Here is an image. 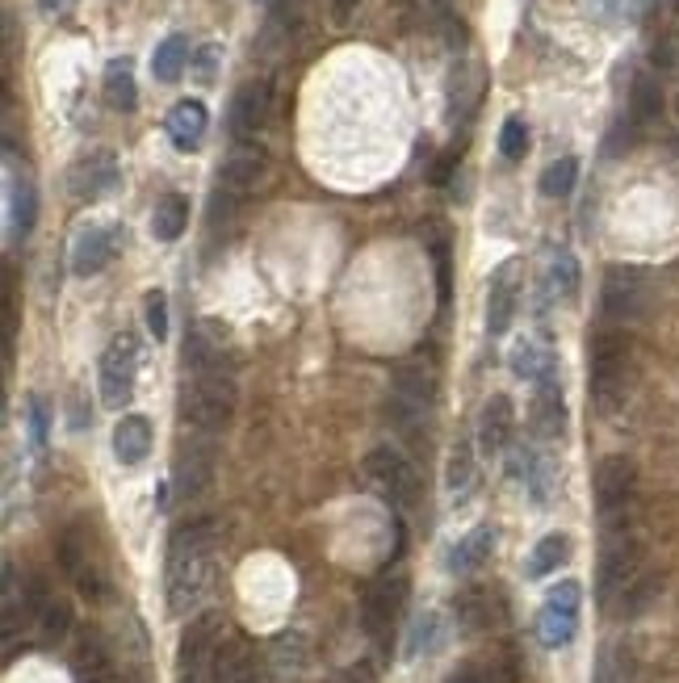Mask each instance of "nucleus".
<instances>
[{
	"label": "nucleus",
	"mask_w": 679,
	"mask_h": 683,
	"mask_svg": "<svg viewBox=\"0 0 679 683\" xmlns=\"http://www.w3.org/2000/svg\"><path fill=\"white\" fill-rule=\"evenodd\" d=\"M118 244H122V235H118V227H106V222H84L81 231H76V240H72V273L76 277H97L106 269L109 260L118 256Z\"/></svg>",
	"instance_id": "obj_13"
},
{
	"label": "nucleus",
	"mask_w": 679,
	"mask_h": 683,
	"mask_svg": "<svg viewBox=\"0 0 679 683\" xmlns=\"http://www.w3.org/2000/svg\"><path fill=\"white\" fill-rule=\"evenodd\" d=\"M29 415H34V437L47 440V432H51V411H47V399H43V394L29 399Z\"/></svg>",
	"instance_id": "obj_44"
},
{
	"label": "nucleus",
	"mask_w": 679,
	"mask_h": 683,
	"mask_svg": "<svg viewBox=\"0 0 679 683\" xmlns=\"http://www.w3.org/2000/svg\"><path fill=\"white\" fill-rule=\"evenodd\" d=\"M499 151H504V160H524V151H529V126H524V118H508L504 122Z\"/></svg>",
	"instance_id": "obj_39"
},
{
	"label": "nucleus",
	"mask_w": 679,
	"mask_h": 683,
	"mask_svg": "<svg viewBox=\"0 0 679 683\" xmlns=\"http://www.w3.org/2000/svg\"><path fill=\"white\" fill-rule=\"evenodd\" d=\"M34 219H38V193L22 176V181L9 185V231H13V240H26L34 231Z\"/></svg>",
	"instance_id": "obj_27"
},
{
	"label": "nucleus",
	"mask_w": 679,
	"mask_h": 683,
	"mask_svg": "<svg viewBox=\"0 0 679 683\" xmlns=\"http://www.w3.org/2000/svg\"><path fill=\"white\" fill-rule=\"evenodd\" d=\"M122 185V168H118V156L113 151H88L76 164L68 168V193L76 202H101L109 193Z\"/></svg>",
	"instance_id": "obj_9"
},
{
	"label": "nucleus",
	"mask_w": 679,
	"mask_h": 683,
	"mask_svg": "<svg viewBox=\"0 0 679 683\" xmlns=\"http://www.w3.org/2000/svg\"><path fill=\"white\" fill-rule=\"evenodd\" d=\"M59 566L81 587V596H88V600L101 596V571H97L93 541H88V528H84V524H72V528L59 537Z\"/></svg>",
	"instance_id": "obj_12"
},
{
	"label": "nucleus",
	"mask_w": 679,
	"mask_h": 683,
	"mask_svg": "<svg viewBox=\"0 0 679 683\" xmlns=\"http://www.w3.org/2000/svg\"><path fill=\"white\" fill-rule=\"evenodd\" d=\"M151 419L147 415H122L118 424H113V458L122 465H143L147 462V453H151Z\"/></svg>",
	"instance_id": "obj_21"
},
{
	"label": "nucleus",
	"mask_w": 679,
	"mask_h": 683,
	"mask_svg": "<svg viewBox=\"0 0 679 683\" xmlns=\"http://www.w3.org/2000/svg\"><path fill=\"white\" fill-rule=\"evenodd\" d=\"M490 549H495V528H490V524H478L474 533H465L462 541L449 549V571L453 574L478 571L490 558Z\"/></svg>",
	"instance_id": "obj_25"
},
{
	"label": "nucleus",
	"mask_w": 679,
	"mask_h": 683,
	"mask_svg": "<svg viewBox=\"0 0 679 683\" xmlns=\"http://www.w3.org/2000/svg\"><path fill=\"white\" fill-rule=\"evenodd\" d=\"M579 603H583V587L574 578H562L558 587H549L542 612H537V637L545 650H562L571 646L579 633Z\"/></svg>",
	"instance_id": "obj_6"
},
{
	"label": "nucleus",
	"mask_w": 679,
	"mask_h": 683,
	"mask_svg": "<svg viewBox=\"0 0 679 683\" xmlns=\"http://www.w3.org/2000/svg\"><path fill=\"white\" fill-rule=\"evenodd\" d=\"M436 637V612H424L420 621H415V629H411V642H408V655L415 658L420 650H428Z\"/></svg>",
	"instance_id": "obj_42"
},
{
	"label": "nucleus",
	"mask_w": 679,
	"mask_h": 683,
	"mask_svg": "<svg viewBox=\"0 0 679 683\" xmlns=\"http://www.w3.org/2000/svg\"><path fill=\"white\" fill-rule=\"evenodd\" d=\"M574 181H579V160L574 156H562L542 172V193L545 197H571Z\"/></svg>",
	"instance_id": "obj_37"
},
{
	"label": "nucleus",
	"mask_w": 679,
	"mask_h": 683,
	"mask_svg": "<svg viewBox=\"0 0 679 683\" xmlns=\"http://www.w3.org/2000/svg\"><path fill=\"white\" fill-rule=\"evenodd\" d=\"M38 637L43 642H59L63 633H68V625H72V608L63 600H54V596H47V600L38 603Z\"/></svg>",
	"instance_id": "obj_36"
},
{
	"label": "nucleus",
	"mask_w": 679,
	"mask_h": 683,
	"mask_svg": "<svg viewBox=\"0 0 679 683\" xmlns=\"http://www.w3.org/2000/svg\"><path fill=\"white\" fill-rule=\"evenodd\" d=\"M458 160H462V151H458V147H453V151H445V156H440V164L433 168V185H449V176H453Z\"/></svg>",
	"instance_id": "obj_45"
},
{
	"label": "nucleus",
	"mask_w": 679,
	"mask_h": 683,
	"mask_svg": "<svg viewBox=\"0 0 679 683\" xmlns=\"http://www.w3.org/2000/svg\"><path fill=\"white\" fill-rule=\"evenodd\" d=\"M185 227H190V197L163 193L160 202H156V215H151V235L163 240V244H172V240H181Z\"/></svg>",
	"instance_id": "obj_26"
},
{
	"label": "nucleus",
	"mask_w": 679,
	"mask_h": 683,
	"mask_svg": "<svg viewBox=\"0 0 679 683\" xmlns=\"http://www.w3.org/2000/svg\"><path fill=\"white\" fill-rule=\"evenodd\" d=\"M567 558H571V537L567 533H545L542 541L533 546V553H529V578L554 574L558 566H567Z\"/></svg>",
	"instance_id": "obj_31"
},
{
	"label": "nucleus",
	"mask_w": 679,
	"mask_h": 683,
	"mask_svg": "<svg viewBox=\"0 0 679 683\" xmlns=\"http://www.w3.org/2000/svg\"><path fill=\"white\" fill-rule=\"evenodd\" d=\"M138 365H143V349H138L135 331H118L101 353V403L109 411H122L135 394Z\"/></svg>",
	"instance_id": "obj_5"
},
{
	"label": "nucleus",
	"mask_w": 679,
	"mask_h": 683,
	"mask_svg": "<svg viewBox=\"0 0 679 683\" xmlns=\"http://www.w3.org/2000/svg\"><path fill=\"white\" fill-rule=\"evenodd\" d=\"M218 646H222V612L193 617L177 642V683H210Z\"/></svg>",
	"instance_id": "obj_4"
},
{
	"label": "nucleus",
	"mask_w": 679,
	"mask_h": 683,
	"mask_svg": "<svg viewBox=\"0 0 679 683\" xmlns=\"http://www.w3.org/2000/svg\"><path fill=\"white\" fill-rule=\"evenodd\" d=\"M654 68H663V72H676L679 68V34H658L654 38Z\"/></svg>",
	"instance_id": "obj_41"
},
{
	"label": "nucleus",
	"mask_w": 679,
	"mask_h": 683,
	"mask_svg": "<svg viewBox=\"0 0 679 683\" xmlns=\"http://www.w3.org/2000/svg\"><path fill=\"white\" fill-rule=\"evenodd\" d=\"M658 113H663V88L654 76H638L629 88V122L651 126V122H658Z\"/></svg>",
	"instance_id": "obj_33"
},
{
	"label": "nucleus",
	"mask_w": 679,
	"mask_h": 683,
	"mask_svg": "<svg viewBox=\"0 0 679 683\" xmlns=\"http://www.w3.org/2000/svg\"><path fill=\"white\" fill-rule=\"evenodd\" d=\"M599 302H604V315L617 319V324L638 319L642 306H646V273H642V269H629V265H613V269L604 273Z\"/></svg>",
	"instance_id": "obj_11"
},
{
	"label": "nucleus",
	"mask_w": 679,
	"mask_h": 683,
	"mask_svg": "<svg viewBox=\"0 0 679 683\" xmlns=\"http://www.w3.org/2000/svg\"><path fill=\"white\" fill-rule=\"evenodd\" d=\"M365 478H369V487H374L386 503H395V508H411L415 495H420V478H415L411 462L399 449H390V444H381V449H374V453L365 458Z\"/></svg>",
	"instance_id": "obj_7"
},
{
	"label": "nucleus",
	"mask_w": 679,
	"mask_h": 683,
	"mask_svg": "<svg viewBox=\"0 0 679 683\" xmlns=\"http://www.w3.org/2000/svg\"><path fill=\"white\" fill-rule=\"evenodd\" d=\"M629 353H633V344H629L626 331L604 328L592 336L587 356H592V399H596V407L608 411L626 399Z\"/></svg>",
	"instance_id": "obj_3"
},
{
	"label": "nucleus",
	"mask_w": 679,
	"mask_h": 683,
	"mask_svg": "<svg viewBox=\"0 0 679 683\" xmlns=\"http://www.w3.org/2000/svg\"><path fill=\"white\" fill-rule=\"evenodd\" d=\"M210 474H215V444L210 440H193L181 449L177 458V495H202L210 487Z\"/></svg>",
	"instance_id": "obj_20"
},
{
	"label": "nucleus",
	"mask_w": 679,
	"mask_h": 683,
	"mask_svg": "<svg viewBox=\"0 0 679 683\" xmlns=\"http://www.w3.org/2000/svg\"><path fill=\"white\" fill-rule=\"evenodd\" d=\"M210 683H265V662L247 637H222Z\"/></svg>",
	"instance_id": "obj_15"
},
{
	"label": "nucleus",
	"mask_w": 679,
	"mask_h": 683,
	"mask_svg": "<svg viewBox=\"0 0 679 683\" xmlns=\"http://www.w3.org/2000/svg\"><path fill=\"white\" fill-rule=\"evenodd\" d=\"M633 487H638V465L626 453H608L604 462L596 465V508L599 516H621L633 499Z\"/></svg>",
	"instance_id": "obj_10"
},
{
	"label": "nucleus",
	"mask_w": 679,
	"mask_h": 683,
	"mask_svg": "<svg viewBox=\"0 0 679 683\" xmlns=\"http://www.w3.org/2000/svg\"><path fill=\"white\" fill-rule=\"evenodd\" d=\"M512 374L524 378V382H545V378H554V356L537 340H517V349H512Z\"/></svg>",
	"instance_id": "obj_32"
},
{
	"label": "nucleus",
	"mask_w": 679,
	"mask_h": 683,
	"mask_svg": "<svg viewBox=\"0 0 679 683\" xmlns=\"http://www.w3.org/2000/svg\"><path fill=\"white\" fill-rule=\"evenodd\" d=\"M403 600H408V578H403V574H381V578L369 583L361 617H365V633H369L374 642H386V637L395 633L399 612H403Z\"/></svg>",
	"instance_id": "obj_8"
},
{
	"label": "nucleus",
	"mask_w": 679,
	"mask_h": 683,
	"mask_svg": "<svg viewBox=\"0 0 679 683\" xmlns=\"http://www.w3.org/2000/svg\"><path fill=\"white\" fill-rule=\"evenodd\" d=\"M206 122H210L206 106L185 97V101H177V106L168 110V122H163V126H168V138H172L181 151H193V147L206 138Z\"/></svg>",
	"instance_id": "obj_22"
},
{
	"label": "nucleus",
	"mask_w": 679,
	"mask_h": 683,
	"mask_svg": "<svg viewBox=\"0 0 679 683\" xmlns=\"http://www.w3.org/2000/svg\"><path fill=\"white\" fill-rule=\"evenodd\" d=\"M336 683H378V680H374V667H369V662H353V667L340 671Z\"/></svg>",
	"instance_id": "obj_46"
},
{
	"label": "nucleus",
	"mask_w": 679,
	"mask_h": 683,
	"mask_svg": "<svg viewBox=\"0 0 679 683\" xmlns=\"http://www.w3.org/2000/svg\"><path fill=\"white\" fill-rule=\"evenodd\" d=\"M181 415L197 432H222L235 415V382L227 365H206L193 369V378L181 390Z\"/></svg>",
	"instance_id": "obj_2"
},
{
	"label": "nucleus",
	"mask_w": 679,
	"mask_h": 683,
	"mask_svg": "<svg viewBox=\"0 0 679 683\" xmlns=\"http://www.w3.org/2000/svg\"><path fill=\"white\" fill-rule=\"evenodd\" d=\"M483 88H487V72L478 59H462L453 72H449V118H470L483 101Z\"/></svg>",
	"instance_id": "obj_19"
},
{
	"label": "nucleus",
	"mask_w": 679,
	"mask_h": 683,
	"mask_svg": "<svg viewBox=\"0 0 679 683\" xmlns=\"http://www.w3.org/2000/svg\"><path fill=\"white\" fill-rule=\"evenodd\" d=\"M356 4H361V0H331V26H349V22H353V13H356Z\"/></svg>",
	"instance_id": "obj_47"
},
{
	"label": "nucleus",
	"mask_w": 679,
	"mask_h": 683,
	"mask_svg": "<svg viewBox=\"0 0 679 683\" xmlns=\"http://www.w3.org/2000/svg\"><path fill=\"white\" fill-rule=\"evenodd\" d=\"M517 432V411H512V399L508 394H490L483 411H478V449L495 458L508 449V440Z\"/></svg>",
	"instance_id": "obj_17"
},
{
	"label": "nucleus",
	"mask_w": 679,
	"mask_h": 683,
	"mask_svg": "<svg viewBox=\"0 0 679 683\" xmlns=\"http://www.w3.org/2000/svg\"><path fill=\"white\" fill-rule=\"evenodd\" d=\"M185 63H193L190 59V38H185V34H168L160 47H156V56H151V76L163 81V84L181 81Z\"/></svg>",
	"instance_id": "obj_28"
},
{
	"label": "nucleus",
	"mask_w": 679,
	"mask_h": 683,
	"mask_svg": "<svg viewBox=\"0 0 679 683\" xmlns=\"http://www.w3.org/2000/svg\"><path fill=\"white\" fill-rule=\"evenodd\" d=\"M676 9H679V0H676Z\"/></svg>",
	"instance_id": "obj_50"
},
{
	"label": "nucleus",
	"mask_w": 679,
	"mask_h": 683,
	"mask_svg": "<svg viewBox=\"0 0 679 683\" xmlns=\"http://www.w3.org/2000/svg\"><path fill=\"white\" fill-rule=\"evenodd\" d=\"M445 683H490V675L483 671V667H458Z\"/></svg>",
	"instance_id": "obj_48"
},
{
	"label": "nucleus",
	"mask_w": 679,
	"mask_h": 683,
	"mask_svg": "<svg viewBox=\"0 0 679 683\" xmlns=\"http://www.w3.org/2000/svg\"><path fill=\"white\" fill-rule=\"evenodd\" d=\"M633 583H638V546L633 541H613V546L604 549V558H599V574H596L599 603L621 600Z\"/></svg>",
	"instance_id": "obj_14"
},
{
	"label": "nucleus",
	"mask_w": 679,
	"mask_h": 683,
	"mask_svg": "<svg viewBox=\"0 0 679 683\" xmlns=\"http://www.w3.org/2000/svg\"><path fill=\"white\" fill-rule=\"evenodd\" d=\"M106 101H109V110H118V113H131L138 106L131 59H113V63L106 68Z\"/></svg>",
	"instance_id": "obj_29"
},
{
	"label": "nucleus",
	"mask_w": 679,
	"mask_h": 683,
	"mask_svg": "<svg viewBox=\"0 0 679 683\" xmlns=\"http://www.w3.org/2000/svg\"><path fill=\"white\" fill-rule=\"evenodd\" d=\"M143 324H147V331H151L156 340L168 336V298H163V290H151V294L143 298Z\"/></svg>",
	"instance_id": "obj_40"
},
{
	"label": "nucleus",
	"mask_w": 679,
	"mask_h": 683,
	"mask_svg": "<svg viewBox=\"0 0 679 683\" xmlns=\"http://www.w3.org/2000/svg\"><path fill=\"white\" fill-rule=\"evenodd\" d=\"M265 176V151L260 147H235L222 164V190H231L235 197L247 190H256V181Z\"/></svg>",
	"instance_id": "obj_23"
},
{
	"label": "nucleus",
	"mask_w": 679,
	"mask_h": 683,
	"mask_svg": "<svg viewBox=\"0 0 679 683\" xmlns=\"http://www.w3.org/2000/svg\"><path fill=\"white\" fill-rule=\"evenodd\" d=\"M658 591H663V578L658 574H646V578H638L633 587H629L626 596H621V612L626 617H638V612H646L654 600H658Z\"/></svg>",
	"instance_id": "obj_38"
},
{
	"label": "nucleus",
	"mask_w": 679,
	"mask_h": 683,
	"mask_svg": "<svg viewBox=\"0 0 679 683\" xmlns=\"http://www.w3.org/2000/svg\"><path fill=\"white\" fill-rule=\"evenodd\" d=\"M269 106H272L269 81H247L235 93V101H231V131H235V138L256 135L265 126V118H269Z\"/></svg>",
	"instance_id": "obj_18"
},
{
	"label": "nucleus",
	"mask_w": 679,
	"mask_h": 683,
	"mask_svg": "<svg viewBox=\"0 0 679 683\" xmlns=\"http://www.w3.org/2000/svg\"><path fill=\"white\" fill-rule=\"evenodd\" d=\"M545 290H549L554 298H574V294H579V260H574L567 247H558V252L549 256Z\"/></svg>",
	"instance_id": "obj_34"
},
{
	"label": "nucleus",
	"mask_w": 679,
	"mask_h": 683,
	"mask_svg": "<svg viewBox=\"0 0 679 683\" xmlns=\"http://www.w3.org/2000/svg\"><path fill=\"white\" fill-rule=\"evenodd\" d=\"M415 4H420V0H415Z\"/></svg>",
	"instance_id": "obj_51"
},
{
	"label": "nucleus",
	"mask_w": 679,
	"mask_h": 683,
	"mask_svg": "<svg viewBox=\"0 0 679 683\" xmlns=\"http://www.w3.org/2000/svg\"><path fill=\"white\" fill-rule=\"evenodd\" d=\"M445 487H449V495H453V503H462L465 495L474 491V458H470V444H465V440H458L453 453H449Z\"/></svg>",
	"instance_id": "obj_35"
},
{
	"label": "nucleus",
	"mask_w": 679,
	"mask_h": 683,
	"mask_svg": "<svg viewBox=\"0 0 679 683\" xmlns=\"http://www.w3.org/2000/svg\"><path fill=\"white\" fill-rule=\"evenodd\" d=\"M533 424H537V432H542V437H562V432H567V399H562V386H558V378H545V382H537Z\"/></svg>",
	"instance_id": "obj_24"
},
{
	"label": "nucleus",
	"mask_w": 679,
	"mask_h": 683,
	"mask_svg": "<svg viewBox=\"0 0 679 683\" xmlns=\"http://www.w3.org/2000/svg\"><path fill=\"white\" fill-rule=\"evenodd\" d=\"M218 524L215 520H190L172 533L168 541V612L190 617L210 587V566H215Z\"/></svg>",
	"instance_id": "obj_1"
},
{
	"label": "nucleus",
	"mask_w": 679,
	"mask_h": 683,
	"mask_svg": "<svg viewBox=\"0 0 679 683\" xmlns=\"http://www.w3.org/2000/svg\"><path fill=\"white\" fill-rule=\"evenodd\" d=\"M520 302V260H504L487 285V331L490 336H504L512 328V315H517Z\"/></svg>",
	"instance_id": "obj_16"
},
{
	"label": "nucleus",
	"mask_w": 679,
	"mask_h": 683,
	"mask_svg": "<svg viewBox=\"0 0 679 683\" xmlns=\"http://www.w3.org/2000/svg\"><path fill=\"white\" fill-rule=\"evenodd\" d=\"M218 59H222V47H218V42H206V47H202V51L193 56V72H197V81H202V84L215 81Z\"/></svg>",
	"instance_id": "obj_43"
},
{
	"label": "nucleus",
	"mask_w": 679,
	"mask_h": 683,
	"mask_svg": "<svg viewBox=\"0 0 679 683\" xmlns=\"http://www.w3.org/2000/svg\"><path fill=\"white\" fill-rule=\"evenodd\" d=\"M76 9V0H38V13H47V17H68Z\"/></svg>",
	"instance_id": "obj_49"
},
{
	"label": "nucleus",
	"mask_w": 679,
	"mask_h": 683,
	"mask_svg": "<svg viewBox=\"0 0 679 683\" xmlns=\"http://www.w3.org/2000/svg\"><path fill=\"white\" fill-rule=\"evenodd\" d=\"M72 675H76V683H106L109 675H113V662H109L101 637H84L81 646H76Z\"/></svg>",
	"instance_id": "obj_30"
}]
</instances>
